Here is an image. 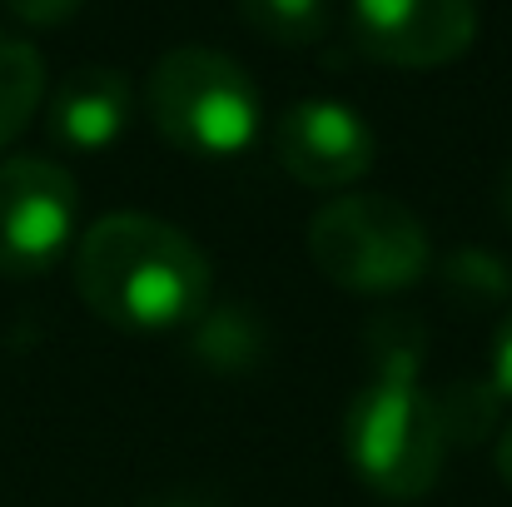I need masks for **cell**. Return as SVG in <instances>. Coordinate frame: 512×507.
I'll return each instance as SVG.
<instances>
[{
    "label": "cell",
    "instance_id": "cell-8",
    "mask_svg": "<svg viewBox=\"0 0 512 507\" xmlns=\"http://www.w3.org/2000/svg\"><path fill=\"white\" fill-rule=\"evenodd\" d=\"M130 110H135V90H130L125 70H115V65H80L50 95V135L65 150L95 155V150H110L125 135Z\"/></svg>",
    "mask_w": 512,
    "mask_h": 507
},
{
    "label": "cell",
    "instance_id": "cell-9",
    "mask_svg": "<svg viewBox=\"0 0 512 507\" xmlns=\"http://www.w3.org/2000/svg\"><path fill=\"white\" fill-rule=\"evenodd\" d=\"M45 100V60L30 40L0 30V150L30 125Z\"/></svg>",
    "mask_w": 512,
    "mask_h": 507
},
{
    "label": "cell",
    "instance_id": "cell-13",
    "mask_svg": "<svg viewBox=\"0 0 512 507\" xmlns=\"http://www.w3.org/2000/svg\"><path fill=\"white\" fill-rule=\"evenodd\" d=\"M80 5H85V0H5V10H10L15 20H25V25H60V20H70Z\"/></svg>",
    "mask_w": 512,
    "mask_h": 507
},
{
    "label": "cell",
    "instance_id": "cell-14",
    "mask_svg": "<svg viewBox=\"0 0 512 507\" xmlns=\"http://www.w3.org/2000/svg\"><path fill=\"white\" fill-rule=\"evenodd\" d=\"M493 393L512 398V309L508 319L498 324V334H493Z\"/></svg>",
    "mask_w": 512,
    "mask_h": 507
},
{
    "label": "cell",
    "instance_id": "cell-16",
    "mask_svg": "<svg viewBox=\"0 0 512 507\" xmlns=\"http://www.w3.org/2000/svg\"><path fill=\"white\" fill-rule=\"evenodd\" d=\"M503 214H508V224H512V165L503 174Z\"/></svg>",
    "mask_w": 512,
    "mask_h": 507
},
{
    "label": "cell",
    "instance_id": "cell-4",
    "mask_svg": "<svg viewBox=\"0 0 512 507\" xmlns=\"http://www.w3.org/2000/svg\"><path fill=\"white\" fill-rule=\"evenodd\" d=\"M309 259L334 289L398 294L428 274L433 249L408 204L388 194H343L309 219Z\"/></svg>",
    "mask_w": 512,
    "mask_h": 507
},
{
    "label": "cell",
    "instance_id": "cell-3",
    "mask_svg": "<svg viewBox=\"0 0 512 507\" xmlns=\"http://www.w3.org/2000/svg\"><path fill=\"white\" fill-rule=\"evenodd\" d=\"M145 100L155 130L194 160H234L264 130L259 85L239 60H229L214 45L165 50L150 70Z\"/></svg>",
    "mask_w": 512,
    "mask_h": 507
},
{
    "label": "cell",
    "instance_id": "cell-11",
    "mask_svg": "<svg viewBox=\"0 0 512 507\" xmlns=\"http://www.w3.org/2000/svg\"><path fill=\"white\" fill-rule=\"evenodd\" d=\"M239 15L274 45H314L329 30V0H239Z\"/></svg>",
    "mask_w": 512,
    "mask_h": 507
},
{
    "label": "cell",
    "instance_id": "cell-5",
    "mask_svg": "<svg viewBox=\"0 0 512 507\" xmlns=\"http://www.w3.org/2000/svg\"><path fill=\"white\" fill-rule=\"evenodd\" d=\"M80 189L70 169L40 155L0 160V274L40 279L50 274L75 234Z\"/></svg>",
    "mask_w": 512,
    "mask_h": 507
},
{
    "label": "cell",
    "instance_id": "cell-12",
    "mask_svg": "<svg viewBox=\"0 0 512 507\" xmlns=\"http://www.w3.org/2000/svg\"><path fill=\"white\" fill-rule=\"evenodd\" d=\"M448 284H453V289H468L473 299H498V294H508V269H503L493 254L468 249V254H458V259L448 264Z\"/></svg>",
    "mask_w": 512,
    "mask_h": 507
},
{
    "label": "cell",
    "instance_id": "cell-6",
    "mask_svg": "<svg viewBox=\"0 0 512 507\" xmlns=\"http://www.w3.org/2000/svg\"><path fill=\"white\" fill-rule=\"evenodd\" d=\"M353 45L368 60L433 70L478 40V5L473 0H348Z\"/></svg>",
    "mask_w": 512,
    "mask_h": 507
},
{
    "label": "cell",
    "instance_id": "cell-7",
    "mask_svg": "<svg viewBox=\"0 0 512 507\" xmlns=\"http://www.w3.org/2000/svg\"><path fill=\"white\" fill-rule=\"evenodd\" d=\"M269 150L289 179L309 189H348L378 160L368 120L339 100H294L289 110H279Z\"/></svg>",
    "mask_w": 512,
    "mask_h": 507
},
{
    "label": "cell",
    "instance_id": "cell-2",
    "mask_svg": "<svg viewBox=\"0 0 512 507\" xmlns=\"http://www.w3.org/2000/svg\"><path fill=\"white\" fill-rule=\"evenodd\" d=\"M418 324L373 329V373L343 408V458L363 488L393 503H413L438 488L448 463V428L433 393L418 383Z\"/></svg>",
    "mask_w": 512,
    "mask_h": 507
},
{
    "label": "cell",
    "instance_id": "cell-1",
    "mask_svg": "<svg viewBox=\"0 0 512 507\" xmlns=\"http://www.w3.org/2000/svg\"><path fill=\"white\" fill-rule=\"evenodd\" d=\"M75 289L95 319L135 334L189 329L209 309L204 249L155 214H105L75 244Z\"/></svg>",
    "mask_w": 512,
    "mask_h": 507
},
{
    "label": "cell",
    "instance_id": "cell-15",
    "mask_svg": "<svg viewBox=\"0 0 512 507\" xmlns=\"http://www.w3.org/2000/svg\"><path fill=\"white\" fill-rule=\"evenodd\" d=\"M498 478L512 488V423L498 433Z\"/></svg>",
    "mask_w": 512,
    "mask_h": 507
},
{
    "label": "cell",
    "instance_id": "cell-17",
    "mask_svg": "<svg viewBox=\"0 0 512 507\" xmlns=\"http://www.w3.org/2000/svg\"><path fill=\"white\" fill-rule=\"evenodd\" d=\"M155 507H204V503H194V498H174V503H155Z\"/></svg>",
    "mask_w": 512,
    "mask_h": 507
},
{
    "label": "cell",
    "instance_id": "cell-10",
    "mask_svg": "<svg viewBox=\"0 0 512 507\" xmlns=\"http://www.w3.org/2000/svg\"><path fill=\"white\" fill-rule=\"evenodd\" d=\"M189 338H194L199 363L224 368V373L249 368V363L259 358V348H264V329H259V324H254V314H249V309H239V304L204 309V314L189 324Z\"/></svg>",
    "mask_w": 512,
    "mask_h": 507
}]
</instances>
